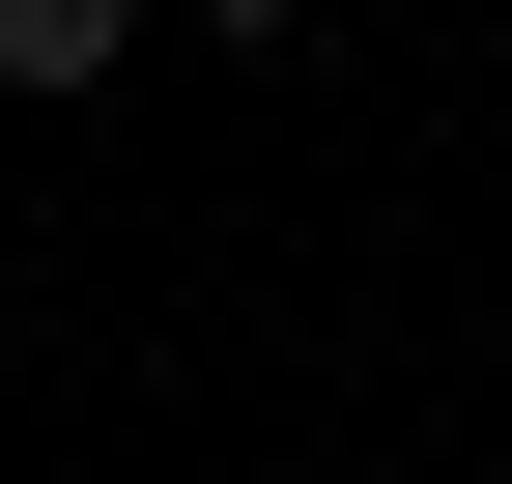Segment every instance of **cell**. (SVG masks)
Returning a JSON list of instances; mask_svg holds the SVG:
<instances>
[{"label":"cell","instance_id":"6da1fadb","mask_svg":"<svg viewBox=\"0 0 512 484\" xmlns=\"http://www.w3.org/2000/svg\"><path fill=\"white\" fill-rule=\"evenodd\" d=\"M114 57H143L114 0H0V114H57V86H114Z\"/></svg>","mask_w":512,"mask_h":484},{"label":"cell","instance_id":"7a4b0ae2","mask_svg":"<svg viewBox=\"0 0 512 484\" xmlns=\"http://www.w3.org/2000/svg\"><path fill=\"white\" fill-rule=\"evenodd\" d=\"M484 484H512V456H484Z\"/></svg>","mask_w":512,"mask_h":484}]
</instances>
